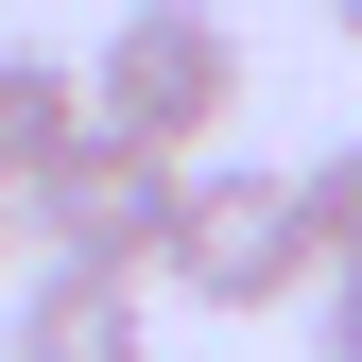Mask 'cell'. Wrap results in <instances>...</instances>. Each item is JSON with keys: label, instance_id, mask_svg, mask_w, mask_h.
Listing matches in <instances>:
<instances>
[{"label": "cell", "instance_id": "4", "mask_svg": "<svg viewBox=\"0 0 362 362\" xmlns=\"http://www.w3.org/2000/svg\"><path fill=\"white\" fill-rule=\"evenodd\" d=\"M0 362H156V310L121 276H52L35 259L18 276V328H0Z\"/></svg>", "mask_w": 362, "mask_h": 362}, {"label": "cell", "instance_id": "2", "mask_svg": "<svg viewBox=\"0 0 362 362\" xmlns=\"http://www.w3.org/2000/svg\"><path fill=\"white\" fill-rule=\"evenodd\" d=\"M156 276L190 293V310H293V293H310V224H293V173H242V156L173 173Z\"/></svg>", "mask_w": 362, "mask_h": 362}, {"label": "cell", "instance_id": "1", "mask_svg": "<svg viewBox=\"0 0 362 362\" xmlns=\"http://www.w3.org/2000/svg\"><path fill=\"white\" fill-rule=\"evenodd\" d=\"M224 104H242V35H224L207 0H139L104 52H86V121H104L121 156H156V173H190L224 139Z\"/></svg>", "mask_w": 362, "mask_h": 362}, {"label": "cell", "instance_id": "5", "mask_svg": "<svg viewBox=\"0 0 362 362\" xmlns=\"http://www.w3.org/2000/svg\"><path fill=\"white\" fill-rule=\"evenodd\" d=\"M69 139H86V86H69V52H18V35H0V190H35Z\"/></svg>", "mask_w": 362, "mask_h": 362}, {"label": "cell", "instance_id": "6", "mask_svg": "<svg viewBox=\"0 0 362 362\" xmlns=\"http://www.w3.org/2000/svg\"><path fill=\"white\" fill-rule=\"evenodd\" d=\"M293 224H310V276H362V139H328L293 173Z\"/></svg>", "mask_w": 362, "mask_h": 362}, {"label": "cell", "instance_id": "3", "mask_svg": "<svg viewBox=\"0 0 362 362\" xmlns=\"http://www.w3.org/2000/svg\"><path fill=\"white\" fill-rule=\"evenodd\" d=\"M156 224H173V173H156V156H121L104 121H86V139L18 190V242H52V276H121V293L156 276Z\"/></svg>", "mask_w": 362, "mask_h": 362}, {"label": "cell", "instance_id": "9", "mask_svg": "<svg viewBox=\"0 0 362 362\" xmlns=\"http://www.w3.org/2000/svg\"><path fill=\"white\" fill-rule=\"evenodd\" d=\"M328 35H362V0H328Z\"/></svg>", "mask_w": 362, "mask_h": 362}, {"label": "cell", "instance_id": "7", "mask_svg": "<svg viewBox=\"0 0 362 362\" xmlns=\"http://www.w3.org/2000/svg\"><path fill=\"white\" fill-rule=\"evenodd\" d=\"M310 362H362V276H310Z\"/></svg>", "mask_w": 362, "mask_h": 362}, {"label": "cell", "instance_id": "8", "mask_svg": "<svg viewBox=\"0 0 362 362\" xmlns=\"http://www.w3.org/2000/svg\"><path fill=\"white\" fill-rule=\"evenodd\" d=\"M0 276H18V190H0Z\"/></svg>", "mask_w": 362, "mask_h": 362}]
</instances>
